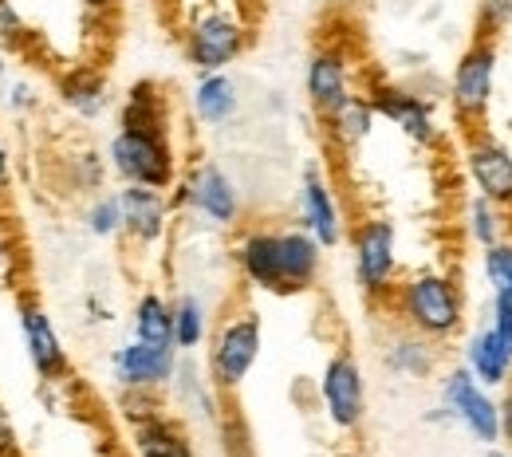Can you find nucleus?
Instances as JSON below:
<instances>
[{
  "mask_svg": "<svg viewBox=\"0 0 512 457\" xmlns=\"http://www.w3.org/2000/svg\"><path fill=\"white\" fill-rule=\"evenodd\" d=\"M485 324L493 327V335H497V339L512 351V300L509 296H489Z\"/></svg>",
  "mask_w": 512,
  "mask_h": 457,
  "instance_id": "36",
  "label": "nucleus"
},
{
  "mask_svg": "<svg viewBox=\"0 0 512 457\" xmlns=\"http://www.w3.org/2000/svg\"><path fill=\"white\" fill-rule=\"evenodd\" d=\"M170 398H174V414L182 418H201L209 426H217L225 414H221V398L225 394L213 387V379L205 375V367L193 363V355L178 359V371H174V383H170Z\"/></svg>",
  "mask_w": 512,
  "mask_h": 457,
  "instance_id": "23",
  "label": "nucleus"
},
{
  "mask_svg": "<svg viewBox=\"0 0 512 457\" xmlns=\"http://www.w3.org/2000/svg\"><path fill=\"white\" fill-rule=\"evenodd\" d=\"M509 237H512V205H509Z\"/></svg>",
  "mask_w": 512,
  "mask_h": 457,
  "instance_id": "45",
  "label": "nucleus"
},
{
  "mask_svg": "<svg viewBox=\"0 0 512 457\" xmlns=\"http://www.w3.org/2000/svg\"><path fill=\"white\" fill-rule=\"evenodd\" d=\"M0 107L12 115V119H32L40 107H44V95L32 79L24 75H8V83L0 87Z\"/></svg>",
  "mask_w": 512,
  "mask_h": 457,
  "instance_id": "33",
  "label": "nucleus"
},
{
  "mask_svg": "<svg viewBox=\"0 0 512 457\" xmlns=\"http://www.w3.org/2000/svg\"><path fill=\"white\" fill-rule=\"evenodd\" d=\"M8 75H12V56H4V52H0V87L8 83Z\"/></svg>",
  "mask_w": 512,
  "mask_h": 457,
  "instance_id": "42",
  "label": "nucleus"
},
{
  "mask_svg": "<svg viewBox=\"0 0 512 457\" xmlns=\"http://www.w3.org/2000/svg\"><path fill=\"white\" fill-rule=\"evenodd\" d=\"M347 261H351V280L355 292L371 304L383 308L402 280V237L398 225L386 213H363L347 229Z\"/></svg>",
  "mask_w": 512,
  "mask_h": 457,
  "instance_id": "2",
  "label": "nucleus"
},
{
  "mask_svg": "<svg viewBox=\"0 0 512 457\" xmlns=\"http://www.w3.org/2000/svg\"><path fill=\"white\" fill-rule=\"evenodd\" d=\"M0 457H24V446H20V434H16V422L12 414L0 406Z\"/></svg>",
  "mask_w": 512,
  "mask_h": 457,
  "instance_id": "37",
  "label": "nucleus"
},
{
  "mask_svg": "<svg viewBox=\"0 0 512 457\" xmlns=\"http://www.w3.org/2000/svg\"><path fill=\"white\" fill-rule=\"evenodd\" d=\"M461 363L489 387V391H505L512 383V351L493 335L489 324H477L473 331L461 335Z\"/></svg>",
  "mask_w": 512,
  "mask_h": 457,
  "instance_id": "24",
  "label": "nucleus"
},
{
  "mask_svg": "<svg viewBox=\"0 0 512 457\" xmlns=\"http://www.w3.org/2000/svg\"><path fill=\"white\" fill-rule=\"evenodd\" d=\"M217 430H221V450H225V457H256L253 438H249V430H245L241 418L225 414V418L217 422Z\"/></svg>",
  "mask_w": 512,
  "mask_h": 457,
  "instance_id": "35",
  "label": "nucleus"
},
{
  "mask_svg": "<svg viewBox=\"0 0 512 457\" xmlns=\"http://www.w3.org/2000/svg\"><path fill=\"white\" fill-rule=\"evenodd\" d=\"M457 217H461V221H457V225H461V237H465L477 253L509 237V209L497 205V201H489V197L469 194L461 201Z\"/></svg>",
  "mask_w": 512,
  "mask_h": 457,
  "instance_id": "26",
  "label": "nucleus"
},
{
  "mask_svg": "<svg viewBox=\"0 0 512 457\" xmlns=\"http://www.w3.org/2000/svg\"><path fill=\"white\" fill-rule=\"evenodd\" d=\"M367 99H371L379 123L394 127L410 146H418V150H442L446 146V127H442L438 103L430 95H422L418 87L375 75L367 83Z\"/></svg>",
  "mask_w": 512,
  "mask_h": 457,
  "instance_id": "10",
  "label": "nucleus"
},
{
  "mask_svg": "<svg viewBox=\"0 0 512 457\" xmlns=\"http://www.w3.org/2000/svg\"><path fill=\"white\" fill-rule=\"evenodd\" d=\"M323 138H327V146L335 150V154H359L367 142H371V134L379 131V115H375V107H371V99H367V91H355L347 103H339L331 115H323Z\"/></svg>",
  "mask_w": 512,
  "mask_h": 457,
  "instance_id": "22",
  "label": "nucleus"
},
{
  "mask_svg": "<svg viewBox=\"0 0 512 457\" xmlns=\"http://www.w3.org/2000/svg\"><path fill=\"white\" fill-rule=\"evenodd\" d=\"M119 205H123V237L134 249H162L166 245L174 217H178L166 190L119 186Z\"/></svg>",
  "mask_w": 512,
  "mask_h": 457,
  "instance_id": "18",
  "label": "nucleus"
},
{
  "mask_svg": "<svg viewBox=\"0 0 512 457\" xmlns=\"http://www.w3.org/2000/svg\"><path fill=\"white\" fill-rule=\"evenodd\" d=\"M178 359H182L178 347H154V343L123 339L119 347H111L107 367H111V383L119 394H166L174 383Z\"/></svg>",
  "mask_w": 512,
  "mask_h": 457,
  "instance_id": "17",
  "label": "nucleus"
},
{
  "mask_svg": "<svg viewBox=\"0 0 512 457\" xmlns=\"http://www.w3.org/2000/svg\"><path fill=\"white\" fill-rule=\"evenodd\" d=\"M461 174L469 182V194H481L497 205H512V146L489 127L461 131Z\"/></svg>",
  "mask_w": 512,
  "mask_h": 457,
  "instance_id": "14",
  "label": "nucleus"
},
{
  "mask_svg": "<svg viewBox=\"0 0 512 457\" xmlns=\"http://www.w3.org/2000/svg\"><path fill=\"white\" fill-rule=\"evenodd\" d=\"M190 115L197 127L221 131L241 115V87L229 71H197L190 87Z\"/></svg>",
  "mask_w": 512,
  "mask_h": 457,
  "instance_id": "21",
  "label": "nucleus"
},
{
  "mask_svg": "<svg viewBox=\"0 0 512 457\" xmlns=\"http://www.w3.org/2000/svg\"><path fill=\"white\" fill-rule=\"evenodd\" d=\"M383 312L398 327H410L422 339L449 347L469 327V292H465L457 272L430 264V268L402 272V280L394 284Z\"/></svg>",
  "mask_w": 512,
  "mask_h": 457,
  "instance_id": "1",
  "label": "nucleus"
},
{
  "mask_svg": "<svg viewBox=\"0 0 512 457\" xmlns=\"http://www.w3.org/2000/svg\"><path fill=\"white\" fill-rule=\"evenodd\" d=\"M422 422H426V426H438V430H453V418H449V410L442 402H430L426 414H422Z\"/></svg>",
  "mask_w": 512,
  "mask_h": 457,
  "instance_id": "41",
  "label": "nucleus"
},
{
  "mask_svg": "<svg viewBox=\"0 0 512 457\" xmlns=\"http://www.w3.org/2000/svg\"><path fill=\"white\" fill-rule=\"evenodd\" d=\"M170 201L178 213H190L197 225L213 233H237L245 225V194L237 178L213 158H193L190 166H182Z\"/></svg>",
  "mask_w": 512,
  "mask_h": 457,
  "instance_id": "4",
  "label": "nucleus"
},
{
  "mask_svg": "<svg viewBox=\"0 0 512 457\" xmlns=\"http://www.w3.org/2000/svg\"><path fill=\"white\" fill-rule=\"evenodd\" d=\"M64 170H67V190H75V194L95 197L107 190L111 166H107V154L103 150H91V146L71 150L64 158Z\"/></svg>",
  "mask_w": 512,
  "mask_h": 457,
  "instance_id": "29",
  "label": "nucleus"
},
{
  "mask_svg": "<svg viewBox=\"0 0 512 457\" xmlns=\"http://www.w3.org/2000/svg\"><path fill=\"white\" fill-rule=\"evenodd\" d=\"M359 91V64L355 52L343 40H320L308 52L304 64V99L312 107V115L323 119L331 115L339 103H347Z\"/></svg>",
  "mask_w": 512,
  "mask_h": 457,
  "instance_id": "16",
  "label": "nucleus"
},
{
  "mask_svg": "<svg viewBox=\"0 0 512 457\" xmlns=\"http://www.w3.org/2000/svg\"><path fill=\"white\" fill-rule=\"evenodd\" d=\"M485 457H512V454L505 450V446H489V450H485Z\"/></svg>",
  "mask_w": 512,
  "mask_h": 457,
  "instance_id": "43",
  "label": "nucleus"
},
{
  "mask_svg": "<svg viewBox=\"0 0 512 457\" xmlns=\"http://www.w3.org/2000/svg\"><path fill=\"white\" fill-rule=\"evenodd\" d=\"M260 351H264V320H260L256 308L237 304V308H229L213 324V331H209V343H205V375L213 379V387L221 394H237L256 371Z\"/></svg>",
  "mask_w": 512,
  "mask_h": 457,
  "instance_id": "5",
  "label": "nucleus"
},
{
  "mask_svg": "<svg viewBox=\"0 0 512 457\" xmlns=\"http://www.w3.org/2000/svg\"><path fill=\"white\" fill-rule=\"evenodd\" d=\"M130 339L154 343V347H174V304L166 292L146 288L130 304Z\"/></svg>",
  "mask_w": 512,
  "mask_h": 457,
  "instance_id": "27",
  "label": "nucleus"
},
{
  "mask_svg": "<svg viewBox=\"0 0 512 457\" xmlns=\"http://www.w3.org/2000/svg\"><path fill=\"white\" fill-rule=\"evenodd\" d=\"M170 304H174V347H178L182 355L205 351L209 331H213L209 304H205L197 292H178V296H170Z\"/></svg>",
  "mask_w": 512,
  "mask_h": 457,
  "instance_id": "28",
  "label": "nucleus"
},
{
  "mask_svg": "<svg viewBox=\"0 0 512 457\" xmlns=\"http://www.w3.org/2000/svg\"><path fill=\"white\" fill-rule=\"evenodd\" d=\"M12 186H16V158H12L8 138L0 134V201L12 197Z\"/></svg>",
  "mask_w": 512,
  "mask_h": 457,
  "instance_id": "38",
  "label": "nucleus"
},
{
  "mask_svg": "<svg viewBox=\"0 0 512 457\" xmlns=\"http://www.w3.org/2000/svg\"><path fill=\"white\" fill-rule=\"evenodd\" d=\"M497 410H501V446L512 454V383L497 394Z\"/></svg>",
  "mask_w": 512,
  "mask_h": 457,
  "instance_id": "39",
  "label": "nucleus"
},
{
  "mask_svg": "<svg viewBox=\"0 0 512 457\" xmlns=\"http://www.w3.org/2000/svg\"><path fill=\"white\" fill-rule=\"evenodd\" d=\"M233 268L245 288L264 296H288L284 292V241L276 221H245L233 233Z\"/></svg>",
  "mask_w": 512,
  "mask_h": 457,
  "instance_id": "15",
  "label": "nucleus"
},
{
  "mask_svg": "<svg viewBox=\"0 0 512 457\" xmlns=\"http://www.w3.org/2000/svg\"><path fill=\"white\" fill-rule=\"evenodd\" d=\"M107 166L119 186H150V190H174L182 178V150L174 131H138L115 127L107 138Z\"/></svg>",
  "mask_w": 512,
  "mask_h": 457,
  "instance_id": "3",
  "label": "nucleus"
},
{
  "mask_svg": "<svg viewBox=\"0 0 512 457\" xmlns=\"http://www.w3.org/2000/svg\"><path fill=\"white\" fill-rule=\"evenodd\" d=\"M119 127L174 131V99L158 79H134L119 99Z\"/></svg>",
  "mask_w": 512,
  "mask_h": 457,
  "instance_id": "25",
  "label": "nucleus"
},
{
  "mask_svg": "<svg viewBox=\"0 0 512 457\" xmlns=\"http://www.w3.org/2000/svg\"><path fill=\"white\" fill-rule=\"evenodd\" d=\"M438 402L449 410L453 430H461L481 450L501 446V410L497 391H489L465 363H453L438 375Z\"/></svg>",
  "mask_w": 512,
  "mask_h": 457,
  "instance_id": "11",
  "label": "nucleus"
},
{
  "mask_svg": "<svg viewBox=\"0 0 512 457\" xmlns=\"http://www.w3.org/2000/svg\"><path fill=\"white\" fill-rule=\"evenodd\" d=\"M253 48V24L225 4H209L182 24V60L193 71H229Z\"/></svg>",
  "mask_w": 512,
  "mask_h": 457,
  "instance_id": "7",
  "label": "nucleus"
},
{
  "mask_svg": "<svg viewBox=\"0 0 512 457\" xmlns=\"http://www.w3.org/2000/svg\"><path fill=\"white\" fill-rule=\"evenodd\" d=\"M316 398H320L323 422L335 434L355 438L367 426V414H371L367 371H363V363H359V355L351 347H335L327 355L320 379H316Z\"/></svg>",
  "mask_w": 512,
  "mask_h": 457,
  "instance_id": "8",
  "label": "nucleus"
},
{
  "mask_svg": "<svg viewBox=\"0 0 512 457\" xmlns=\"http://www.w3.org/2000/svg\"><path fill=\"white\" fill-rule=\"evenodd\" d=\"M477 12V36L501 40L512 28V0H473Z\"/></svg>",
  "mask_w": 512,
  "mask_h": 457,
  "instance_id": "34",
  "label": "nucleus"
},
{
  "mask_svg": "<svg viewBox=\"0 0 512 457\" xmlns=\"http://www.w3.org/2000/svg\"><path fill=\"white\" fill-rule=\"evenodd\" d=\"M87 16H95V20H107V16H115L119 8H123V0H75Z\"/></svg>",
  "mask_w": 512,
  "mask_h": 457,
  "instance_id": "40",
  "label": "nucleus"
},
{
  "mask_svg": "<svg viewBox=\"0 0 512 457\" xmlns=\"http://www.w3.org/2000/svg\"><path fill=\"white\" fill-rule=\"evenodd\" d=\"M16 327H20L24 355H28V367L36 371V379L44 387H64L71 379V351H67L52 312L44 308V300L36 292H16Z\"/></svg>",
  "mask_w": 512,
  "mask_h": 457,
  "instance_id": "12",
  "label": "nucleus"
},
{
  "mask_svg": "<svg viewBox=\"0 0 512 457\" xmlns=\"http://www.w3.org/2000/svg\"><path fill=\"white\" fill-rule=\"evenodd\" d=\"M83 229L95 241H119L123 237V205H119V190H103L83 205Z\"/></svg>",
  "mask_w": 512,
  "mask_h": 457,
  "instance_id": "30",
  "label": "nucleus"
},
{
  "mask_svg": "<svg viewBox=\"0 0 512 457\" xmlns=\"http://www.w3.org/2000/svg\"><path fill=\"white\" fill-rule=\"evenodd\" d=\"M331 457H363V454H359V450H351V446H343V450H335Z\"/></svg>",
  "mask_w": 512,
  "mask_h": 457,
  "instance_id": "44",
  "label": "nucleus"
},
{
  "mask_svg": "<svg viewBox=\"0 0 512 457\" xmlns=\"http://www.w3.org/2000/svg\"><path fill=\"white\" fill-rule=\"evenodd\" d=\"M296 225L308 229L323 249H339L347 241V205L335 190V178L327 174L323 162H308L300 170V182H296Z\"/></svg>",
  "mask_w": 512,
  "mask_h": 457,
  "instance_id": "13",
  "label": "nucleus"
},
{
  "mask_svg": "<svg viewBox=\"0 0 512 457\" xmlns=\"http://www.w3.org/2000/svg\"><path fill=\"white\" fill-rule=\"evenodd\" d=\"M379 367L398 383H430L442 367V347L394 324V331H386L379 343Z\"/></svg>",
  "mask_w": 512,
  "mask_h": 457,
  "instance_id": "20",
  "label": "nucleus"
},
{
  "mask_svg": "<svg viewBox=\"0 0 512 457\" xmlns=\"http://www.w3.org/2000/svg\"><path fill=\"white\" fill-rule=\"evenodd\" d=\"M497 64H501L497 40L477 36V32L457 52V60H453L446 79V103L457 131L485 127V119L493 111V95H497Z\"/></svg>",
  "mask_w": 512,
  "mask_h": 457,
  "instance_id": "6",
  "label": "nucleus"
},
{
  "mask_svg": "<svg viewBox=\"0 0 512 457\" xmlns=\"http://www.w3.org/2000/svg\"><path fill=\"white\" fill-rule=\"evenodd\" d=\"M481 280L489 296H509L512 300V237L481 249Z\"/></svg>",
  "mask_w": 512,
  "mask_h": 457,
  "instance_id": "32",
  "label": "nucleus"
},
{
  "mask_svg": "<svg viewBox=\"0 0 512 457\" xmlns=\"http://www.w3.org/2000/svg\"><path fill=\"white\" fill-rule=\"evenodd\" d=\"M36 48V28L20 12L16 0H0V52L4 56H32Z\"/></svg>",
  "mask_w": 512,
  "mask_h": 457,
  "instance_id": "31",
  "label": "nucleus"
},
{
  "mask_svg": "<svg viewBox=\"0 0 512 457\" xmlns=\"http://www.w3.org/2000/svg\"><path fill=\"white\" fill-rule=\"evenodd\" d=\"M56 99L71 119L103 123L115 111V83L99 64H67L56 75Z\"/></svg>",
  "mask_w": 512,
  "mask_h": 457,
  "instance_id": "19",
  "label": "nucleus"
},
{
  "mask_svg": "<svg viewBox=\"0 0 512 457\" xmlns=\"http://www.w3.org/2000/svg\"><path fill=\"white\" fill-rule=\"evenodd\" d=\"M119 414L134 457H197L186 418L166 410L162 394H119Z\"/></svg>",
  "mask_w": 512,
  "mask_h": 457,
  "instance_id": "9",
  "label": "nucleus"
}]
</instances>
